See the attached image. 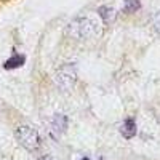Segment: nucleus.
<instances>
[{
	"mask_svg": "<svg viewBox=\"0 0 160 160\" xmlns=\"http://www.w3.org/2000/svg\"><path fill=\"white\" fill-rule=\"evenodd\" d=\"M66 34L72 38L77 40H85V38H91L99 34V28L98 22L95 19H91L88 16L85 18H75L74 21H71L66 28Z\"/></svg>",
	"mask_w": 160,
	"mask_h": 160,
	"instance_id": "nucleus-1",
	"label": "nucleus"
},
{
	"mask_svg": "<svg viewBox=\"0 0 160 160\" xmlns=\"http://www.w3.org/2000/svg\"><path fill=\"white\" fill-rule=\"evenodd\" d=\"M55 83L64 90V91H71L75 83H77V69L72 62H66L55 72Z\"/></svg>",
	"mask_w": 160,
	"mask_h": 160,
	"instance_id": "nucleus-2",
	"label": "nucleus"
},
{
	"mask_svg": "<svg viewBox=\"0 0 160 160\" xmlns=\"http://www.w3.org/2000/svg\"><path fill=\"white\" fill-rule=\"evenodd\" d=\"M15 136L18 139V142L22 146L24 149L28 151H37L38 146H40V136H38V131L29 125H21L16 128L15 131Z\"/></svg>",
	"mask_w": 160,
	"mask_h": 160,
	"instance_id": "nucleus-3",
	"label": "nucleus"
},
{
	"mask_svg": "<svg viewBox=\"0 0 160 160\" xmlns=\"http://www.w3.org/2000/svg\"><path fill=\"white\" fill-rule=\"evenodd\" d=\"M68 117H66L64 114H56L55 117H53L51 123H50V135L53 139H59V136L62 135V133L66 131V128H68Z\"/></svg>",
	"mask_w": 160,
	"mask_h": 160,
	"instance_id": "nucleus-4",
	"label": "nucleus"
},
{
	"mask_svg": "<svg viewBox=\"0 0 160 160\" xmlns=\"http://www.w3.org/2000/svg\"><path fill=\"white\" fill-rule=\"evenodd\" d=\"M120 133L122 136L127 138V139H131L136 136V122L133 118H125L122 127H120Z\"/></svg>",
	"mask_w": 160,
	"mask_h": 160,
	"instance_id": "nucleus-5",
	"label": "nucleus"
},
{
	"mask_svg": "<svg viewBox=\"0 0 160 160\" xmlns=\"http://www.w3.org/2000/svg\"><path fill=\"white\" fill-rule=\"evenodd\" d=\"M98 15L99 18L104 21V22H111L115 19V10L112 7H108V5H102L98 8Z\"/></svg>",
	"mask_w": 160,
	"mask_h": 160,
	"instance_id": "nucleus-6",
	"label": "nucleus"
},
{
	"mask_svg": "<svg viewBox=\"0 0 160 160\" xmlns=\"http://www.w3.org/2000/svg\"><path fill=\"white\" fill-rule=\"evenodd\" d=\"M26 62V58L22 55H13L10 59L5 61L3 68L5 69H16V68H21V66Z\"/></svg>",
	"mask_w": 160,
	"mask_h": 160,
	"instance_id": "nucleus-7",
	"label": "nucleus"
},
{
	"mask_svg": "<svg viewBox=\"0 0 160 160\" xmlns=\"http://www.w3.org/2000/svg\"><path fill=\"white\" fill-rule=\"evenodd\" d=\"M141 8V2L139 0H125L123 2V11L125 13H135Z\"/></svg>",
	"mask_w": 160,
	"mask_h": 160,
	"instance_id": "nucleus-8",
	"label": "nucleus"
},
{
	"mask_svg": "<svg viewBox=\"0 0 160 160\" xmlns=\"http://www.w3.org/2000/svg\"><path fill=\"white\" fill-rule=\"evenodd\" d=\"M154 29L160 34V13H158V15L154 18Z\"/></svg>",
	"mask_w": 160,
	"mask_h": 160,
	"instance_id": "nucleus-9",
	"label": "nucleus"
},
{
	"mask_svg": "<svg viewBox=\"0 0 160 160\" xmlns=\"http://www.w3.org/2000/svg\"><path fill=\"white\" fill-rule=\"evenodd\" d=\"M38 160H55L53 157H50V155H45V157H42V158H38Z\"/></svg>",
	"mask_w": 160,
	"mask_h": 160,
	"instance_id": "nucleus-10",
	"label": "nucleus"
},
{
	"mask_svg": "<svg viewBox=\"0 0 160 160\" xmlns=\"http://www.w3.org/2000/svg\"><path fill=\"white\" fill-rule=\"evenodd\" d=\"M82 160H90V158H88V157H83V158H82Z\"/></svg>",
	"mask_w": 160,
	"mask_h": 160,
	"instance_id": "nucleus-11",
	"label": "nucleus"
}]
</instances>
